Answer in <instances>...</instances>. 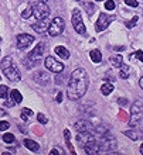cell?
<instances>
[{
    "label": "cell",
    "mask_w": 143,
    "mask_h": 155,
    "mask_svg": "<svg viewBox=\"0 0 143 155\" xmlns=\"http://www.w3.org/2000/svg\"><path fill=\"white\" fill-rule=\"evenodd\" d=\"M88 86H89V79H88L86 71L84 68H77L71 74L70 82H68V89H67V96L70 100L75 102L86 93Z\"/></svg>",
    "instance_id": "1"
},
{
    "label": "cell",
    "mask_w": 143,
    "mask_h": 155,
    "mask_svg": "<svg viewBox=\"0 0 143 155\" xmlns=\"http://www.w3.org/2000/svg\"><path fill=\"white\" fill-rule=\"evenodd\" d=\"M2 71H3L4 76L12 82H20L21 81V74L17 69V65L14 64L12 57H4L2 59Z\"/></svg>",
    "instance_id": "2"
},
{
    "label": "cell",
    "mask_w": 143,
    "mask_h": 155,
    "mask_svg": "<svg viewBox=\"0 0 143 155\" xmlns=\"http://www.w3.org/2000/svg\"><path fill=\"white\" fill-rule=\"evenodd\" d=\"M96 140H98L101 151H110V150L116 148V140H115L113 134H110L109 131L103 133L101 137H96Z\"/></svg>",
    "instance_id": "3"
},
{
    "label": "cell",
    "mask_w": 143,
    "mask_h": 155,
    "mask_svg": "<svg viewBox=\"0 0 143 155\" xmlns=\"http://www.w3.org/2000/svg\"><path fill=\"white\" fill-rule=\"evenodd\" d=\"M44 51H45V45L43 44V42H38V44L31 49V52H29V55H27V61H30V66H36L43 61V54H44Z\"/></svg>",
    "instance_id": "4"
},
{
    "label": "cell",
    "mask_w": 143,
    "mask_h": 155,
    "mask_svg": "<svg viewBox=\"0 0 143 155\" xmlns=\"http://www.w3.org/2000/svg\"><path fill=\"white\" fill-rule=\"evenodd\" d=\"M131 120H129V124L132 127H135L138 123L143 118V100L139 99V100H136L131 107Z\"/></svg>",
    "instance_id": "5"
},
{
    "label": "cell",
    "mask_w": 143,
    "mask_h": 155,
    "mask_svg": "<svg viewBox=\"0 0 143 155\" xmlns=\"http://www.w3.org/2000/svg\"><path fill=\"white\" fill-rule=\"evenodd\" d=\"M65 28V23L62 20L61 17H55L48 25V34L51 37H58V35H61L62 31Z\"/></svg>",
    "instance_id": "6"
},
{
    "label": "cell",
    "mask_w": 143,
    "mask_h": 155,
    "mask_svg": "<svg viewBox=\"0 0 143 155\" xmlns=\"http://www.w3.org/2000/svg\"><path fill=\"white\" fill-rule=\"evenodd\" d=\"M71 21H72L74 30H75L78 34H81V35H85L86 28H85V24H84V21H82V16H81V12H79V10H77V8H75V10L72 12V18H71Z\"/></svg>",
    "instance_id": "7"
},
{
    "label": "cell",
    "mask_w": 143,
    "mask_h": 155,
    "mask_svg": "<svg viewBox=\"0 0 143 155\" xmlns=\"http://www.w3.org/2000/svg\"><path fill=\"white\" fill-rule=\"evenodd\" d=\"M48 14H50V7L47 6L45 2H37V3H33V16L36 17L37 20L45 18V17H48Z\"/></svg>",
    "instance_id": "8"
},
{
    "label": "cell",
    "mask_w": 143,
    "mask_h": 155,
    "mask_svg": "<svg viewBox=\"0 0 143 155\" xmlns=\"http://www.w3.org/2000/svg\"><path fill=\"white\" fill-rule=\"evenodd\" d=\"M45 68L54 74H60V72H64V64L62 62H58L57 59H54L53 57H47L44 61Z\"/></svg>",
    "instance_id": "9"
},
{
    "label": "cell",
    "mask_w": 143,
    "mask_h": 155,
    "mask_svg": "<svg viewBox=\"0 0 143 155\" xmlns=\"http://www.w3.org/2000/svg\"><path fill=\"white\" fill-rule=\"evenodd\" d=\"M110 21H112V17H109L106 13H101V14H99V18L96 20V24H95V30H96L98 33L106 30L108 27H109Z\"/></svg>",
    "instance_id": "10"
},
{
    "label": "cell",
    "mask_w": 143,
    "mask_h": 155,
    "mask_svg": "<svg viewBox=\"0 0 143 155\" xmlns=\"http://www.w3.org/2000/svg\"><path fill=\"white\" fill-rule=\"evenodd\" d=\"M17 48L19 49H26V48H29L30 45L33 44V41H34V37L33 35H30V34H19L17 35Z\"/></svg>",
    "instance_id": "11"
},
{
    "label": "cell",
    "mask_w": 143,
    "mask_h": 155,
    "mask_svg": "<svg viewBox=\"0 0 143 155\" xmlns=\"http://www.w3.org/2000/svg\"><path fill=\"white\" fill-rule=\"evenodd\" d=\"M33 79L36 82L37 85H41V86H45L50 83V75L45 72V71H37L36 74L33 75Z\"/></svg>",
    "instance_id": "12"
},
{
    "label": "cell",
    "mask_w": 143,
    "mask_h": 155,
    "mask_svg": "<svg viewBox=\"0 0 143 155\" xmlns=\"http://www.w3.org/2000/svg\"><path fill=\"white\" fill-rule=\"evenodd\" d=\"M84 150H85L86 154H91V155H96L101 152V148H99V144H98V140L95 137L94 140H91L88 143L84 145Z\"/></svg>",
    "instance_id": "13"
},
{
    "label": "cell",
    "mask_w": 143,
    "mask_h": 155,
    "mask_svg": "<svg viewBox=\"0 0 143 155\" xmlns=\"http://www.w3.org/2000/svg\"><path fill=\"white\" fill-rule=\"evenodd\" d=\"M74 127H75V130L78 133H92L94 131V126L89 121H86V120H78L74 124Z\"/></svg>",
    "instance_id": "14"
},
{
    "label": "cell",
    "mask_w": 143,
    "mask_h": 155,
    "mask_svg": "<svg viewBox=\"0 0 143 155\" xmlns=\"http://www.w3.org/2000/svg\"><path fill=\"white\" fill-rule=\"evenodd\" d=\"M48 25H50V21H48V18L45 17V18L37 20L36 23H34V24H33V30L36 31V33L41 34V33H44L45 30H48Z\"/></svg>",
    "instance_id": "15"
},
{
    "label": "cell",
    "mask_w": 143,
    "mask_h": 155,
    "mask_svg": "<svg viewBox=\"0 0 143 155\" xmlns=\"http://www.w3.org/2000/svg\"><path fill=\"white\" fill-rule=\"evenodd\" d=\"M54 51H55V54H57L60 58H62V59H68V58H70V55H71L70 51H68L65 47H62V45L55 47V49H54Z\"/></svg>",
    "instance_id": "16"
},
{
    "label": "cell",
    "mask_w": 143,
    "mask_h": 155,
    "mask_svg": "<svg viewBox=\"0 0 143 155\" xmlns=\"http://www.w3.org/2000/svg\"><path fill=\"white\" fill-rule=\"evenodd\" d=\"M23 144L26 145L27 150H30V151H33V152H37L40 150V145H38L36 141H33V140H30V138H26L24 141H23Z\"/></svg>",
    "instance_id": "17"
},
{
    "label": "cell",
    "mask_w": 143,
    "mask_h": 155,
    "mask_svg": "<svg viewBox=\"0 0 143 155\" xmlns=\"http://www.w3.org/2000/svg\"><path fill=\"white\" fill-rule=\"evenodd\" d=\"M89 57L95 64H99V62L102 61V54H101L99 49H92V51L89 52Z\"/></svg>",
    "instance_id": "18"
},
{
    "label": "cell",
    "mask_w": 143,
    "mask_h": 155,
    "mask_svg": "<svg viewBox=\"0 0 143 155\" xmlns=\"http://www.w3.org/2000/svg\"><path fill=\"white\" fill-rule=\"evenodd\" d=\"M109 62H110V65L115 66V68H119V66L123 64V59L120 55H113V57H110L109 58Z\"/></svg>",
    "instance_id": "19"
},
{
    "label": "cell",
    "mask_w": 143,
    "mask_h": 155,
    "mask_svg": "<svg viewBox=\"0 0 143 155\" xmlns=\"http://www.w3.org/2000/svg\"><path fill=\"white\" fill-rule=\"evenodd\" d=\"M101 92H102L103 96H108V94H110L112 92H113V85H112V83H109V82L103 83V85L101 86Z\"/></svg>",
    "instance_id": "20"
},
{
    "label": "cell",
    "mask_w": 143,
    "mask_h": 155,
    "mask_svg": "<svg viewBox=\"0 0 143 155\" xmlns=\"http://www.w3.org/2000/svg\"><path fill=\"white\" fill-rule=\"evenodd\" d=\"M10 96H12V100L14 103H21L23 102V96H21V93L17 89H13L12 92H10Z\"/></svg>",
    "instance_id": "21"
},
{
    "label": "cell",
    "mask_w": 143,
    "mask_h": 155,
    "mask_svg": "<svg viewBox=\"0 0 143 155\" xmlns=\"http://www.w3.org/2000/svg\"><path fill=\"white\" fill-rule=\"evenodd\" d=\"M119 68H120V78H122V79H127V78H129V75H131V66H127V65H125V64H122Z\"/></svg>",
    "instance_id": "22"
},
{
    "label": "cell",
    "mask_w": 143,
    "mask_h": 155,
    "mask_svg": "<svg viewBox=\"0 0 143 155\" xmlns=\"http://www.w3.org/2000/svg\"><path fill=\"white\" fill-rule=\"evenodd\" d=\"M81 4L85 7V10L88 12V14H89V16H92V14H94L95 7H94V4H92V3H89L88 0H81Z\"/></svg>",
    "instance_id": "23"
},
{
    "label": "cell",
    "mask_w": 143,
    "mask_h": 155,
    "mask_svg": "<svg viewBox=\"0 0 143 155\" xmlns=\"http://www.w3.org/2000/svg\"><path fill=\"white\" fill-rule=\"evenodd\" d=\"M70 130H64V138H65V143H67V147H68V150H70V152L71 154H75V151H74V148H72V145H71V143H70Z\"/></svg>",
    "instance_id": "24"
},
{
    "label": "cell",
    "mask_w": 143,
    "mask_h": 155,
    "mask_svg": "<svg viewBox=\"0 0 143 155\" xmlns=\"http://www.w3.org/2000/svg\"><path fill=\"white\" fill-rule=\"evenodd\" d=\"M31 117H33V111L30 110V109H27V107H24V109H21V118H23L24 121L30 120Z\"/></svg>",
    "instance_id": "25"
},
{
    "label": "cell",
    "mask_w": 143,
    "mask_h": 155,
    "mask_svg": "<svg viewBox=\"0 0 143 155\" xmlns=\"http://www.w3.org/2000/svg\"><path fill=\"white\" fill-rule=\"evenodd\" d=\"M31 16H33V4H29V7L23 10V13H21V17L27 20V18H30Z\"/></svg>",
    "instance_id": "26"
},
{
    "label": "cell",
    "mask_w": 143,
    "mask_h": 155,
    "mask_svg": "<svg viewBox=\"0 0 143 155\" xmlns=\"http://www.w3.org/2000/svg\"><path fill=\"white\" fill-rule=\"evenodd\" d=\"M123 134L126 135V137H129L131 140H133V141L139 140V134H138L135 130H126V131H123Z\"/></svg>",
    "instance_id": "27"
},
{
    "label": "cell",
    "mask_w": 143,
    "mask_h": 155,
    "mask_svg": "<svg viewBox=\"0 0 143 155\" xmlns=\"http://www.w3.org/2000/svg\"><path fill=\"white\" fill-rule=\"evenodd\" d=\"M9 94V87L6 85H0V99H6Z\"/></svg>",
    "instance_id": "28"
},
{
    "label": "cell",
    "mask_w": 143,
    "mask_h": 155,
    "mask_svg": "<svg viewBox=\"0 0 143 155\" xmlns=\"http://www.w3.org/2000/svg\"><path fill=\"white\" fill-rule=\"evenodd\" d=\"M138 20H139V17L135 16L133 18H132V20L126 21V23H125V24H126V28H133V27L136 25V23H138Z\"/></svg>",
    "instance_id": "29"
},
{
    "label": "cell",
    "mask_w": 143,
    "mask_h": 155,
    "mask_svg": "<svg viewBox=\"0 0 143 155\" xmlns=\"http://www.w3.org/2000/svg\"><path fill=\"white\" fill-rule=\"evenodd\" d=\"M129 58H132V59H133V58H138V59H139V61L143 64V51H140V49H139V51H136L135 54H131V57H129Z\"/></svg>",
    "instance_id": "30"
},
{
    "label": "cell",
    "mask_w": 143,
    "mask_h": 155,
    "mask_svg": "<svg viewBox=\"0 0 143 155\" xmlns=\"http://www.w3.org/2000/svg\"><path fill=\"white\" fill-rule=\"evenodd\" d=\"M14 135L13 134H4L3 135V141L4 143H7V144H12V143H14Z\"/></svg>",
    "instance_id": "31"
},
{
    "label": "cell",
    "mask_w": 143,
    "mask_h": 155,
    "mask_svg": "<svg viewBox=\"0 0 143 155\" xmlns=\"http://www.w3.org/2000/svg\"><path fill=\"white\" fill-rule=\"evenodd\" d=\"M115 7H116V4H115L113 0H108V2H105V8H106V10H110V12H112Z\"/></svg>",
    "instance_id": "32"
},
{
    "label": "cell",
    "mask_w": 143,
    "mask_h": 155,
    "mask_svg": "<svg viewBox=\"0 0 143 155\" xmlns=\"http://www.w3.org/2000/svg\"><path fill=\"white\" fill-rule=\"evenodd\" d=\"M37 120H38L40 124H47V121H48V118L45 117L43 113H38V114H37Z\"/></svg>",
    "instance_id": "33"
},
{
    "label": "cell",
    "mask_w": 143,
    "mask_h": 155,
    "mask_svg": "<svg viewBox=\"0 0 143 155\" xmlns=\"http://www.w3.org/2000/svg\"><path fill=\"white\" fill-rule=\"evenodd\" d=\"M125 3H126L129 7H138V6H139V3H138L136 0H125Z\"/></svg>",
    "instance_id": "34"
},
{
    "label": "cell",
    "mask_w": 143,
    "mask_h": 155,
    "mask_svg": "<svg viewBox=\"0 0 143 155\" xmlns=\"http://www.w3.org/2000/svg\"><path fill=\"white\" fill-rule=\"evenodd\" d=\"M9 127H10V124H9L7 121H0V131L9 130Z\"/></svg>",
    "instance_id": "35"
},
{
    "label": "cell",
    "mask_w": 143,
    "mask_h": 155,
    "mask_svg": "<svg viewBox=\"0 0 143 155\" xmlns=\"http://www.w3.org/2000/svg\"><path fill=\"white\" fill-rule=\"evenodd\" d=\"M55 82H57L58 85H62V83H64V76H62V72L57 74V78H55Z\"/></svg>",
    "instance_id": "36"
},
{
    "label": "cell",
    "mask_w": 143,
    "mask_h": 155,
    "mask_svg": "<svg viewBox=\"0 0 143 155\" xmlns=\"http://www.w3.org/2000/svg\"><path fill=\"white\" fill-rule=\"evenodd\" d=\"M118 103L120 104V106H126L127 104V99H125V97H120V99H118Z\"/></svg>",
    "instance_id": "37"
},
{
    "label": "cell",
    "mask_w": 143,
    "mask_h": 155,
    "mask_svg": "<svg viewBox=\"0 0 143 155\" xmlns=\"http://www.w3.org/2000/svg\"><path fill=\"white\" fill-rule=\"evenodd\" d=\"M55 102H57V103H61V102H62V92H58V93H57Z\"/></svg>",
    "instance_id": "38"
},
{
    "label": "cell",
    "mask_w": 143,
    "mask_h": 155,
    "mask_svg": "<svg viewBox=\"0 0 143 155\" xmlns=\"http://www.w3.org/2000/svg\"><path fill=\"white\" fill-rule=\"evenodd\" d=\"M119 118H120V120H127V114L125 111H120V113H119Z\"/></svg>",
    "instance_id": "39"
},
{
    "label": "cell",
    "mask_w": 143,
    "mask_h": 155,
    "mask_svg": "<svg viewBox=\"0 0 143 155\" xmlns=\"http://www.w3.org/2000/svg\"><path fill=\"white\" fill-rule=\"evenodd\" d=\"M50 154H51V155H54V154H62V151H58V150H55V148H54V150H51V151H50Z\"/></svg>",
    "instance_id": "40"
},
{
    "label": "cell",
    "mask_w": 143,
    "mask_h": 155,
    "mask_svg": "<svg viewBox=\"0 0 143 155\" xmlns=\"http://www.w3.org/2000/svg\"><path fill=\"white\" fill-rule=\"evenodd\" d=\"M6 106H7V107H13V106H14V102H13V100H10V102H6Z\"/></svg>",
    "instance_id": "41"
},
{
    "label": "cell",
    "mask_w": 143,
    "mask_h": 155,
    "mask_svg": "<svg viewBox=\"0 0 143 155\" xmlns=\"http://www.w3.org/2000/svg\"><path fill=\"white\" fill-rule=\"evenodd\" d=\"M115 51H125V47H115Z\"/></svg>",
    "instance_id": "42"
},
{
    "label": "cell",
    "mask_w": 143,
    "mask_h": 155,
    "mask_svg": "<svg viewBox=\"0 0 143 155\" xmlns=\"http://www.w3.org/2000/svg\"><path fill=\"white\" fill-rule=\"evenodd\" d=\"M139 85H140V87H142V89H143V76L140 78V81H139Z\"/></svg>",
    "instance_id": "43"
},
{
    "label": "cell",
    "mask_w": 143,
    "mask_h": 155,
    "mask_svg": "<svg viewBox=\"0 0 143 155\" xmlns=\"http://www.w3.org/2000/svg\"><path fill=\"white\" fill-rule=\"evenodd\" d=\"M0 116H6V113H4L3 110H0Z\"/></svg>",
    "instance_id": "44"
},
{
    "label": "cell",
    "mask_w": 143,
    "mask_h": 155,
    "mask_svg": "<svg viewBox=\"0 0 143 155\" xmlns=\"http://www.w3.org/2000/svg\"><path fill=\"white\" fill-rule=\"evenodd\" d=\"M140 154H143V144L140 145Z\"/></svg>",
    "instance_id": "45"
},
{
    "label": "cell",
    "mask_w": 143,
    "mask_h": 155,
    "mask_svg": "<svg viewBox=\"0 0 143 155\" xmlns=\"http://www.w3.org/2000/svg\"><path fill=\"white\" fill-rule=\"evenodd\" d=\"M140 126H142V131H143V118L140 120Z\"/></svg>",
    "instance_id": "46"
},
{
    "label": "cell",
    "mask_w": 143,
    "mask_h": 155,
    "mask_svg": "<svg viewBox=\"0 0 143 155\" xmlns=\"http://www.w3.org/2000/svg\"><path fill=\"white\" fill-rule=\"evenodd\" d=\"M95 2H103V0H95Z\"/></svg>",
    "instance_id": "47"
},
{
    "label": "cell",
    "mask_w": 143,
    "mask_h": 155,
    "mask_svg": "<svg viewBox=\"0 0 143 155\" xmlns=\"http://www.w3.org/2000/svg\"><path fill=\"white\" fill-rule=\"evenodd\" d=\"M41 2H48V0H41Z\"/></svg>",
    "instance_id": "48"
}]
</instances>
